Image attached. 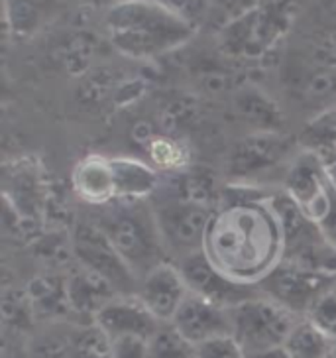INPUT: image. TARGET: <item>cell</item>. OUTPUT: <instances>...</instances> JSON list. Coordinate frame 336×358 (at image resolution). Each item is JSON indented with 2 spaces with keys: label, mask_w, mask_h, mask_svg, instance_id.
I'll list each match as a JSON object with an SVG mask.
<instances>
[{
  "label": "cell",
  "mask_w": 336,
  "mask_h": 358,
  "mask_svg": "<svg viewBox=\"0 0 336 358\" xmlns=\"http://www.w3.org/2000/svg\"><path fill=\"white\" fill-rule=\"evenodd\" d=\"M260 4L262 0H212V6L205 24L219 34L226 26H231L232 22L240 20L242 16L256 10Z\"/></svg>",
  "instance_id": "cell-21"
},
{
  "label": "cell",
  "mask_w": 336,
  "mask_h": 358,
  "mask_svg": "<svg viewBox=\"0 0 336 358\" xmlns=\"http://www.w3.org/2000/svg\"><path fill=\"white\" fill-rule=\"evenodd\" d=\"M316 227L323 234L325 243L336 250V191L333 187H330V193H328V203H326L325 213L319 217Z\"/></svg>",
  "instance_id": "cell-27"
},
{
  "label": "cell",
  "mask_w": 336,
  "mask_h": 358,
  "mask_svg": "<svg viewBox=\"0 0 336 358\" xmlns=\"http://www.w3.org/2000/svg\"><path fill=\"white\" fill-rule=\"evenodd\" d=\"M116 2H128V0H110V4H116Z\"/></svg>",
  "instance_id": "cell-29"
},
{
  "label": "cell",
  "mask_w": 336,
  "mask_h": 358,
  "mask_svg": "<svg viewBox=\"0 0 336 358\" xmlns=\"http://www.w3.org/2000/svg\"><path fill=\"white\" fill-rule=\"evenodd\" d=\"M307 319L336 341V284L316 299L315 306L307 313Z\"/></svg>",
  "instance_id": "cell-23"
},
{
  "label": "cell",
  "mask_w": 336,
  "mask_h": 358,
  "mask_svg": "<svg viewBox=\"0 0 336 358\" xmlns=\"http://www.w3.org/2000/svg\"><path fill=\"white\" fill-rule=\"evenodd\" d=\"M159 4H163L168 10H171L181 20H185L191 26H195L199 30L207 22L212 0H158Z\"/></svg>",
  "instance_id": "cell-25"
},
{
  "label": "cell",
  "mask_w": 336,
  "mask_h": 358,
  "mask_svg": "<svg viewBox=\"0 0 336 358\" xmlns=\"http://www.w3.org/2000/svg\"><path fill=\"white\" fill-rule=\"evenodd\" d=\"M335 350V338L328 337L307 317H299L285 338L282 355L284 358H333Z\"/></svg>",
  "instance_id": "cell-18"
},
{
  "label": "cell",
  "mask_w": 336,
  "mask_h": 358,
  "mask_svg": "<svg viewBox=\"0 0 336 358\" xmlns=\"http://www.w3.org/2000/svg\"><path fill=\"white\" fill-rule=\"evenodd\" d=\"M177 266L185 284L189 287V294L199 295L203 299L212 301L224 309H232V307L240 306L242 301L262 294L258 285L240 284L226 274H222L203 250L183 258L181 262H177Z\"/></svg>",
  "instance_id": "cell-10"
},
{
  "label": "cell",
  "mask_w": 336,
  "mask_h": 358,
  "mask_svg": "<svg viewBox=\"0 0 336 358\" xmlns=\"http://www.w3.org/2000/svg\"><path fill=\"white\" fill-rule=\"evenodd\" d=\"M61 8V0H4V24L14 36L30 38L52 24Z\"/></svg>",
  "instance_id": "cell-16"
},
{
  "label": "cell",
  "mask_w": 336,
  "mask_h": 358,
  "mask_svg": "<svg viewBox=\"0 0 336 358\" xmlns=\"http://www.w3.org/2000/svg\"><path fill=\"white\" fill-rule=\"evenodd\" d=\"M71 246L75 258L83 266V270L103 278L115 289L116 295H138L140 280L95 222H77Z\"/></svg>",
  "instance_id": "cell-8"
},
{
  "label": "cell",
  "mask_w": 336,
  "mask_h": 358,
  "mask_svg": "<svg viewBox=\"0 0 336 358\" xmlns=\"http://www.w3.org/2000/svg\"><path fill=\"white\" fill-rule=\"evenodd\" d=\"M116 199L149 201L159 191V173L136 158H112Z\"/></svg>",
  "instance_id": "cell-17"
},
{
  "label": "cell",
  "mask_w": 336,
  "mask_h": 358,
  "mask_svg": "<svg viewBox=\"0 0 336 358\" xmlns=\"http://www.w3.org/2000/svg\"><path fill=\"white\" fill-rule=\"evenodd\" d=\"M323 159V164H325V171H326V179H328V185L336 191V152L335 154H330V156H326Z\"/></svg>",
  "instance_id": "cell-28"
},
{
  "label": "cell",
  "mask_w": 336,
  "mask_h": 358,
  "mask_svg": "<svg viewBox=\"0 0 336 358\" xmlns=\"http://www.w3.org/2000/svg\"><path fill=\"white\" fill-rule=\"evenodd\" d=\"M282 189L303 209L313 221L325 213L330 185L326 179L325 164L313 152L301 150L284 168Z\"/></svg>",
  "instance_id": "cell-11"
},
{
  "label": "cell",
  "mask_w": 336,
  "mask_h": 358,
  "mask_svg": "<svg viewBox=\"0 0 336 358\" xmlns=\"http://www.w3.org/2000/svg\"><path fill=\"white\" fill-rule=\"evenodd\" d=\"M108 341L118 337H142L152 341L161 325L138 295H116L98 309L93 319Z\"/></svg>",
  "instance_id": "cell-12"
},
{
  "label": "cell",
  "mask_w": 336,
  "mask_h": 358,
  "mask_svg": "<svg viewBox=\"0 0 336 358\" xmlns=\"http://www.w3.org/2000/svg\"><path fill=\"white\" fill-rule=\"evenodd\" d=\"M270 195L252 185H246V195H234L228 187L219 199L205 236L203 252L222 274L240 284L260 285L284 260V231Z\"/></svg>",
  "instance_id": "cell-1"
},
{
  "label": "cell",
  "mask_w": 336,
  "mask_h": 358,
  "mask_svg": "<svg viewBox=\"0 0 336 358\" xmlns=\"http://www.w3.org/2000/svg\"><path fill=\"white\" fill-rule=\"evenodd\" d=\"M297 152V138L289 136L282 130L250 132L231 150L226 162V178L234 185H250V181L263 173L273 171L279 166L285 168Z\"/></svg>",
  "instance_id": "cell-7"
},
{
  "label": "cell",
  "mask_w": 336,
  "mask_h": 358,
  "mask_svg": "<svg viewBox=\"0 0 336 358\" xmlns=\"http://www.w3.org/2000/svg\"><path fill=\"white\" fill-rule=\"evenodd\" d=\"M299 148L326 158L336 152V108L315 116L297 136Z\"/></svg>",
  "instance_id": "cell-20"
},
{
  "label": "cell",
  "mask_w": 336,
  "mask_h": 358,
  "mask_svg": "<svg viewBox=\"0 0 336 358\" xmlns=\"http://www.w3.org/2000/svg\"><path fill=\"white\" fill-rule=\"evenodd\" d=\"M189 295V287L175 262H161L152 268L142 280L138 297L149 313L161 323H171Z\"/></svg>",
  "instance_id": "cell-13"
},
{
  "label": "cell",
  "mask_w": 336,
  "mask_h": 358,
  "mask_svg": "<svg viewBox=\"0 0 336 358\" xmlns=\"http://www.w3.org/2000/svg\"><path fill=\"white\" fill-rule=\"evenodd\" d=\"M71 183L77 197L91 207H105L116 201L112 158L91 154L81 162H77L71 173Z\"/></svg>",
  "instance_id": "cell-15"
},
{
  "label": "cell",
  "mask_w": 336,
  "mask_h": 358,
  "mask_svg": "<svg viewBox=\"0 0 336 358\" xmlns=\"http://www.w3.org/2000/svg\"><path fill=\"white\" fill-rule=\"evenodd\" d=\"M152 207L171 262H181L205 246V236L217 207L197 195H154Z\"/></svg>",
  "instance_id": "cell-4"
},
{
  "label": "cell",
  "mask_w": 336,
  "mask_h": 358,
  "mask_svg": "<svg viewBox=\"0 0 336 358\" xmlns=\"http://www.w3.org/2000/svg\"><path fill=\"white\" fill-rule=\"evenodd\" d=\"M149 358H193V347L166 323L149 341Z\"/></svg>",
  "instance_id": "cell-22"
},
{
  "label": "cell",
  "mask_w": 336,
  "mask_h": 358,
  "mask_svg": "<svg viewBox=\"0 0 336 358\" xmlns=\"http://www.w3.org/2000/svg\"><path fill=\"white\" fill-rule=\"evenodd\" d=\"M169 325L191 347L222 335H232L231 311L193 294L187 295Z\"/></svg>",
  "instance_id": "cell-14"
},
{
  "label": "cell",
  "mask_w": 336,
  "mask_h": 358,
  "mask_svg": "<svg viewBox=\"0 0 336 358\" xmlns=\"http://www.w3.org/2000/svg\"><path fill=\"white\" fill-rule=\"evenodd\" d=\"M293 22L291 0H262V4L240 20L232 22L219 32L222 52L258 59L272 50L284 38Z\"/></svg>",
  "instance_id": "cell-6"
},
{
  "label": "cell",
  "mask_w": 336,
  "mask_h": 358,
  "mask_svg": "<svg viewBox=\"0 0 336 358\" xmlns=\"http://www.w3.org/2000/svg\"><path fill=\"white\" fill-rule=\"evenodd\" d=\"M232 337L246 350L248 358H263L279 352L285 338L299 319L265 295H256L232 307Z\"/></svg>",
  "instance_id": "cell-5"
},
{
  "label": "cell",
  "mask_w": 336,
  "mask_h": 358,
  "mask_svg": "<svg viewBox=\"0 0 336 358\" xmlns=\"http://www.w3.org/2000/svg\"><path fill=\"white\" fill-rule=\"evenodd\" d=\"M336 280L291 260H282L260 282V292L297 317H307L315 301Z\"/></svg>",
  "instance_id": "cell-9"
},
{
  "label": "cell",
  "mask_w": 336,
  "mask_h": 358,
  "mask_svg": "<svg viewBox=\"0 0 336 358\" xmlns=\"http://www.w3.org/2000/svg\"><path fill=\"white\" fill-rule=\"evenodd\" d=\"M112 358H149V341L142 337H118L110 341Z\"/></svg>",
  "instance_id": "cell-26"
},
{
  "label": "cell",
  "mask_w": 336,
  "mask_h": 358,
  "mask_svg": "<svg viewBox=\"0 0 336 358\" xmlns=\"http://www.w3.org/2000/svg\"><path fill=\"white\" fill-rule=\"evenodd\" d=\"M110 45L130 59H156L189 43L197 28L158 0L110 4L105 16Z\"/></svg>",
  "instance_id": "cell-2"
},
{
  "label": "cell",
  "mask_w": 336,
  "mask_h": 358,
  "mask_svg": "<svg viewBox=\"0 0 336 358\" xmlns=\"http://www.w3.org/2000/svg\"><path fill=\"white\" fill-rule=\"evenodd\" d=\"M193 358H248V355L232 335H222L193 347Z\"/></svg>",
  "instance_id": "cell-24"
},
{
  "label": "cell",
  "mask_w": 336,
  "mask_h": 358,
  "mask_svg": "<svg viewBox=\"0 0 336 358\" xmlns=\"http://www.w3.org/2000/svg\"><path fill=\"white\" fill-rule=\"evenodd\" d=\"M234 110L246 124L252 127V132L279 130V127H282L279 108L258 87L240 89L234 96Z\"/></svg>",
  "instance_id": "cell-19"
},
{
  "label": "cell",
  "mask_w": 336,
  "mask_h": 358,
  "mask_svg": "<svg viewBox=\"0 0 336 358\" xmlns=\"http://www.w3.org/2000/svg\"><path fill=\"white\" fill-rule=\"evenodd\" d=\"M91 221L108 236L138 280L161 262H171L149 201L116 199L95 207Z\"/></svg>",
  "instance_id": "cell-3"
}]
</instances>
